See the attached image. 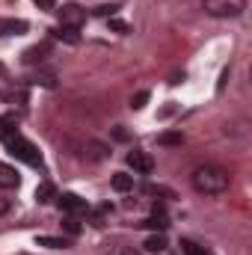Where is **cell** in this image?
Here are the masks:
<instances>
[{"label": "cell", "instance_id": "9a60e30c", "mask_svg": "<svg viewBox=\"0 0 252 255\" xmlns=\"http://www.w3.org/2000/svg\"><path fill=\"white\" fill-rule=\"evenodd\" d=\"M54 36H57V39H65V42H71V45H77V42H80V36H77V30H74V27H57V30H54Z\"/></svg>", "mask_w": 252, "mask_h": 255}, {"label": "cell", "instance_id": "3957f363", "mask_svg": "<svg viewBox=\"0 0 252 255\" xmlns=\"http://www.w3.org/2000/svg\"><path fill=\"white\" fill-rule=\"evenodd\" d=\"M205 12L214 18H238L247 9V0H202Z\"/></svg>", "mask_w": 252, "mask_h": 255}, {"label": "cell", "instance_id": "4fadbf2b", "mask_svg": "<svg viewBox=\"0 0 252 255\" xmlns=\"http://www.w3.org/2000/svg\"><path fill=\"white\" fill-rule=\"evenodd\" d=\"M45 54H48V45H36V48H30V51H24V63L33 65V63H42L45 60Z\"/></svg>", "mask_w": 252, "mask_h": 255}, {"label": "cell", "instance_id": "ffe728a7", "mask_svg": "<svg viewBox=\"0 0 252 255\" xmlns=\"http://www.w3.org/2000/svg\"><path fill=\"white\" fill-rule=\"evenodd\" d=\"M145 104H148V92H145V89H142V92H136V95L130 98V107H133V110H142Z\"/></svg>", "mask_w": 252, "mask_h": 255}, {"label": "cell", "instance_id": "30bf717a", "mask_svg": "<svg viewBox=\"0 0 252 255\" xmlns=\"http://www.w3.org/2000/svg\"><path fill=\"white\" fill-rule=\"evenodd\" d=\"M18 172L12 169V166H6V163H0V187L3 190H9V187H18Z\"/></svg>", "mask_w": 252, "mask_h": 255}, {"label": "cell", "instance_id": "9c48e42d", "mask_svg": "<svg viewBox=\"0 0 252 255\" xmlns=\"http://www.w3.org/2000/svg\"><path fill=\"white\" fill-rule=\"evenodd\" d=\"M15 128H18V119H15V113H6V116H0V139L6 142L12 133H18Z\"/></svg>", "mask_w": 252, "mask_h": 255}, {"label": "cell", "instance_id": "d4e9b609", "mask_svg": "<svg viewBox=\"0 0 252 255\" xmlns=\"http://www.w3.org/2000/svg\"><path fill=\"white\" fill-rule=\"evenodd\" d=\"M9 211V199H0V214H6Z\"/></svg>", "mask_w": 252, "mask_h": 255}, {"label": "cell", "instance_id": "ba28073f", "mask_svg": "<svg viewBox=\"0 0 252 255\" xmlns=\"http://www.w3.org/2000/svg\"><path fill=\"white\" fill-rule=\"evenodd\" d=\"M142 226H148V229H157V232H163L169 223H166V211L160 208V205H154V211H151V217L142 223Z\"/></svg>", "mask_w": 252, "mask_h": 255}, {"label": "cell", "instance_id": "7a4b0ae2", "mask_svg": "<svg viewBox=\"0 0 252 255\" xmlns=\"http://www.w3.org/2000/svg\"><path fill=\"white\" fill-rule=\"evenodd\" d=\"M6 148H9L12 157L24 160V163H30V166H42V151H39L30 139H24L21 133H12V136L6 139Z\"/></svg>", "mask_w": 252, "mask_h": 255}, {"label": "cell", "instance_id": "7402d4cb", "mask_svg": "<svg viewBox=\"0 0 252 255\" xmlns=\"http://www.w3.org/2000/svg\"><path fill=\"white\" fill-rule=\"evenodd\" d=\"M33 3H36L39 9H45V12H54V9H57V0H33Z\"/></svg>", "mask_w": 252, "mask_h": 255}, {"label": "cell", "instance_id": "8fae6325", "mask_svg": "<svg viewBox=\"0 0 252 255\" xmlns=\"http://www.w3.org/2000/svg\"><path fill=\"white\" fill-rule=\"evenodd\" d=\"M110 187L116 193H127L133 187V175H127V172H116L113 178H110Z\"/></svg>", "mask_w": 252, "mask_h": 255}, {"label": "cell", "instance_id": "603a6c76", "mask_svg": "<svg viewBox=\"0 0 252 255\" xmlns=\"http://www.w3.org/2000/svg\"><path fill=\"white\" fill-rule=\"evenodd\" d=\"M110 27H113L116 33H127V30H130V27H127L125 21H116V18H110Z\"/></svg>", "mask_w": 252, "mask_h": 255}, {"label": "cell", "instance_id": "6da1fadb", "mask_svg": "<svg viewBox=\"0 0 252 255\" xmlns=\"http://www.w3.org/2000/svg\"><path fill=\"white\" fill-rule=\"evenodd\" d=\"M190 181H193L196 193H205V196H220V193L229 190V172L223 166H214V163L196 166Z\"/></svg>", "mask_w": 252, "mask_h": 255}, {"label": "cell", "instance_id": "d6986e66", "mask_svg": "<svg viewBox=\"0 0 252 255\" xmlns=\"http://www.w3.org/2000/svg\"><path fill=\"white\" fill-rule=\"evenodd\" d=\"M157 142H160V145H181L184 136H181V133H163V136H157Z\"/></svg>", "mask_w": 252, "mask_h": 255}, {"label": "cell", "instance_id": "5b68a950", "mask_svg": "<svg viewBox=\"0 0 252 255\" xmlns=\"http://www.w3.org/2000/svg\"><path fill=\"white\" fill-rule=\"evenodd\" d=\"M127 166H130L136 175H151V169H154V160H151L145 151H130V154H127Z\"/></svg>", "mask_w": 252, "mask_h": 255}, {"label": "cell", "instance_id": "52a82bcc", "mask_svg": "<svg viewBox=\"0 0 252 255\" xmlns=\"http://www.w3.org/2000/svg\"><path fill=\"white\" fill-rule=\"evenodd\" d=\"M57 205H60V211H65V214H80V211H86V202H83L80 196H74V193L57 196Z\"/></svg>", "mask_w": 252, "mask_h": 255}, {"label": "cell", "instance_id": "cb8c5ba5", "mask_svg": "<svg viewBox=\"0 0 252 255\" xmlns=\"http://www.w3.org/2000/svg\"><path fill=\"white\" fill-rule=\"evenodd\" d=\"M113 136H116V139H122V142H125V139H127V130H125V128H116V130H113Z\"/></svg>", "mask_w": 252, "mask_h": 255}, {"label": "cell", "instance_id": "5bb4252c", "mask_svg": "<svg viewBox=\"0 0 252 255\" xmlns=\"http://www.w3.org/2000/svg\"><path fill=\"white\" fill-rule=\"evenodd\" d=\"M36 244H39V247H48V250H65V247H68L65 238H48V235L36 238Z\"/></svg>", "mask_w": 252, "mask_h": 255}, {"label": "cell", "instance_id": "e0dca14e", "mask_svg": "<svg viewBox=\"0 0 252 255\" xmlns=\"http://www.w3.org/2000/svg\"><path fill=\"white\" fill-rule=\"evenodd\" d=\"M181 253L184 255H211L202 244H196V241H181Z\"/></svg>", "mask_w": 252, "mask_h": 255}, {"label": "cell", "instance_id": "8992f818", "mask_svg": "<svg viewBox=\"0 0 252 255\" xmlns=\"http://www.w3.org/2000/svg\"><path fill=\"white\" fill-rule=\"evenodd\" d=\"M30 24L24 18H0V36H24Z\"/></svg>", "mask_w": 252, "mask_h": 255}, {"label": "cell", "instance_id": "44dd1931", "mask_svg": "<svg viewBox=\"0 0 252 255\" xmlns=\"http://www.w3.org/2000/svg\"><path fill=\"white\" fill-rule=\"evenodd\" d=\"M116 9H119V3H104V6H98V9H95V15H101V18H107V15H110V18H113V15H116Z\"/></svg>", "mask_w": 252, "mask_h": 255}, {"label": "cell", "instance_id": "2e32d148", "mask_svg": "<svg viewBox=\"0 0 252 255\" xmlns=\"http://www.w3.org/2000/svg\"><path fill=\"white\" fill-rule=\"evenodd\" d=\"M54 196H57V190H54V184H48V181L36 187V202H51Z\"/></svg>", "mask_w": 252, "mask_h": 255}, {"label": "cell", "instance_id": "484cf974", "mask_svg": "<svg viewBox=\"0 0 252 255\" xmlns=\"http://www.w3.org/2000/svg\"><path fill=\"white\" fill-rule=\"evenodd\" d=\"M125 255H133V253H125Z\"/></svg>", "mask_w": 252, "mask_h": 255}, {"label": "cell", "instance_id": "ac0fdd59", "mask_svg": "<svg viewBox=\"0 0 252 255\" xmlns=\"http://www.w3.org/2000/svg\"><path fill=\"white\" fill-rule=\"evenodd\" d=\"M63 229L68 232V235H77V232H80V220H77L74 214H68V217L63 220Z\"/></svg>", "mask_w": 252, "mask_h": 255}, {"label": "cell", "instance_id": "277c9868", "mask_svg": "<svg viewBox=\"0 0 252 255\" xmlns=\"http://www.w3.org/2000/svg\"><path fill=\"white\" fill-rule=\"evenodd\" d=\"M83 21H86V9H83V6L65 3L63 9H60V27H74V30H80Z\"/></svg>", "mask_w": 252, "mask_h": 255}, {"label": "cell", "instance_id": "7c38bea8", "mask_svg": "<svg viewBox=\"0 0 252 255\" xmlns=\"http://www.w3.org/2000/svg\"><path fill=\"white\" fill-rule=\"evenodd\" d=\"M145 253H151V255H157V253H163L166 250V238L163 235H151V238H145Z\"/></svg>", "mask_w": 252, "mask_h": 255}]
</instances>
